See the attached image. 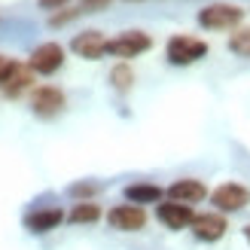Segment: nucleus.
I'll list each match as a JSON object with an SVG mask.
<instances>
[{"label":"nucleus","instance_id":"nucleus-21","mask_svg":"<svg viewBox=\"0 0 250 250\" xmlns=\"http://www.w3.org/2000/svg\"><path fill=\"white\" fill-rule=\"evenodd\" d=\"M12 64H16V58H9V55H3V52H0V80H3L6 73L12 70Z\"/></svg>","mask_w":250,"mask_h":250},{"label":"nucleus","instance_id":"nucleus-1","mask_svg":"<svg viewBox=\"0 0 250 250\" xmlns=\"http://www.w3.org/2000/svg\"><path fill=\"white\" fill-rule=\"evenodd\" d=\"M244 19V9L235 3H208L205 9H198V24L205 31H229L238 28Z\"/></svg>","mask_w":250,"mask_h":250},{"label":"nucleus","instance_id":"nucleus-12","mask_svg":"<svg viewBox=\"0 0 250 250\" xmlns=\"http://www.w3.org/2000/svg\"><path fill=\"white\" fill-rule=\"evenodd\" d=\"M70 49L77 52L80 58H89V61H95V58H101L104 52H107V37L101 34V31H83V34H77L70 40Z\"/></svg>","mask_w":250,"mask_h":250},{"label":"nucleus","instance_id":"nucleus-15","mask_svg":"<svg viewBox=\"0 0 250 250\" xmlns=\"http://www.w3.org/2000/svg\"><path fill=\"white\" fill-rule=\"evenodd\" d=\"M67 220L73 223V226H92V223L101 220V208H98L95 202H77L70 208Z\"/></svg>","mask_w":250,"mask_h":250},{"label":"nucleus","instance_id":"nucleus-14","mask_svg":"<svg viewBox=\"0 0 250 250\" xmlns=\"http://www.w3.org/2000/svg\"><path fill=\"white\" fill-rule=\"evenodd\" d=\"M125 198H128L131 205H159L162 202V189L156 183H144V180H137V183H128L125 186Z\"/></svg>","mask_w":250,"mask_h":250},{"label":"nucleus","instance_id":"nucleus-13","mask_svg":"<svg viewBox=\"0 0 250 250\" xmlns=\"http://www.w3.org/2000/svg\"><path fill=\"white\" fill-rule=\"evenodd\" d=\"M31 83H34V70L28 64H21V61H16L12 70L0 80V92H3L6 98H19L21 92L31 89Z\"/></svg>","mask_w":250,"mask_h":250},{"label":"nucleus","instance_id":"nucleus-17","mask_svg":"<svg viewBox=\"0 0 250 250\" xmlns=\"http://www.w3.org/2000/svg\"><path fill=\"white\" fill-rule=\"evenodd\" d=\"M229 52L241 55V58H250V28H238L229 37Z\"/></svg>","mask_w":250,"mask_h":250},{"label":"nucleus","instance_id":"nucleus-6","mask_svg":"<svg viewBox=\"0 0 250 250\" xmlns=\"http://www.w3.org/2000/svg\"><path fill=\"white\" fill-rule=\"evenodd\" d=\"M107 223H110V229H116V232H137V229L146 226V210L141 205L125 202V205L110 208Z\"/></svg>","mask_w":250,"mask_h":250},{"label":"nucleus","instance_id":"nucleus-5","mask_svg":"<svg viewBox=\"0 0 250 250\" xmlns=\"http://www.w3.org/2000/svg\"><path fill=\"white\" fill-rule=\"evenodd\" d=\"M61 64H64V49L58 43H40L28 58V67L40 77H52L55 70H61Z\"/></svg>","mask_w":250,"mask_h":250},{"label":"nucleus","instance_id":"nucleus-16","mask_svg":"<svg viewBox=\"0 0 250 250\" xmlns=\"http://www.w3.org/2000/svg\"><path fill=\"white\" fill-rule=\"evenodd\" d=\"M110 85L119 92V95H125V92H131V85H134V70L125 64H116L113 70H110Z\"/></svg>","mask_w":250,"mask_h":250},{"label":"nucleus","instance_id":"nucleus-20","mask_svg":"<svg viewBox=\"0 0 250 250\" xmlns=\"http://www.w3.org/2000/svg\"><path fill=\"white\" fill-rule=\"evenodd\" d=\"M107 6H110V0H83V9H89V12L107 9Z\"/></svg>","mask_w":250,"mask_h":250},{"label":"nucleus","instance_id":"nucleus-3","mask_svg":"<svg viewBox=\"0 0 250 250\" xmlns=\"http://www.w3.org/2000/svg\"><path fill=\"white\" fill-rule=\"evenodd\" d=\"M210 205H214L220 214H235V210H244L250 205V189L244 183H220L214 192H210Z\"/></svg>","mask_w":250,"mask_h":250},{"label":"nucleus","instance_id":"nucleus-9","mask_svg":"<svg viewBox=\"0 0 250 250\" xmlns=\"http://www.w3.org/2000/svg\"><path fill=\"white\" fill-rule=\"evenodd\" d=\"M156 217L159 223L165 229H174V232H180V229H189L192 226V208L189 205H180V202H171V198H165V202H159L156 205Z\"/></svg>","mask_w":250,"mask_h":250},{"label":"nucleus","instance_id":"nucleus-4","mask_svg":"<svg viewBox=\"0 0 250 250\" xmlns=\"http://www.w3.org/2000/svg\"><path fill=\"white\" fill-rule=\"evenodd\" d=\"M149 46H153L149 34H144V31H122V34L113 37V40H107V52L116 55V58H137L141 52H146Z\"/></svg>","mask_w":250,"mask_h":250},{"label":"nucleus","instance_id":"nucleus-2","mask_svg":"<svg viewBox=\"0 0 250 250\" xmlns=\"http://www.w3.org/2000/svg\"><path fill=\"white\" fill-rule=\"evenodd\" d=\"M165 55L171 64L186 67V64H195L198 58L208 55V43L198 40V37H189V34H174L165 46Z\"/></svg>","mask_w":250,"mask_h":250},{"label":"nucleus","instance_id":"nucleus-23","mask_svg":"<svg viewBox=\"0 0 250 250\" xmlns=\"http://www.w3.org/2000/svg\"><path fill=\"white\" fill-rule=\"evenodd\" d=\"M244 238H247V244H250V223L244 226Z\"/></svg>","mask_w":250,"mask_h":250},{"label":"nucleus","instance_id":"nucleus-22","mask_svg":"<svg viewBox=\"0 0 250 250\" xmlns=\"http://www.w3.org/2000/svg\"><path fill=\"white\" fill-rule=\"evenodd\" d=\"M37 3H40L43 9H58V6H64L67 0H37Z\"/></svg>","mask_w":250,"mask_h":250},{"label":"nucleus","instance_id":"nucleus-19","mask_svg":"<svg viewBox=\"0 0 250 250\" xmlns=\"http://www.w3.org/2000/svg\"><path fill=\"white\" fill-rule=\"evenodd\" d=\"M77 12H80V9H70V12H58V16H52V19H49V24H52V28H55V24H64V21H70L73 16H77Z\"/></svg>","mask_w":250,"mask_h":250},{"label":"nucleus","instance_id":"nucleus-7","mask_svg":"<svg viewBox=\"0 0 250 250\" xmlns=\"http://www.w3.org/2000/svg\"><path fill=\"white\" fill-rule=\"evenodd\" d=\"M64 92L55 89V85H40V89H34L31 95V110H34V116H40V119H52L58 116L61 110H64Z\"/></svg>","mask_w":250,"mask_h":250},{"label":"nucleus","instance_id":"nucleus-8","mask_svg":"<svg viewBox=\"0 0 250 250\" xmlns=\"http://www.w3.org/2000/svg\"><path fill=\"white\" fill-rule=\"evenodd\" d=\"M192 235L198 241H205V244H214V241H220L223 235H226V229H229V223H226V217L220 214V210H208V214H195V220H192Z\"/></svg>","mask_w":250,"mask_h":250},{"label":"nucleus","instance_id":"nucleus-11","mask_svg":"<svg viewBox=\"0 0 250 250\" xmlns=\"http://www.w3.org/2000/svg\"><path fill=\"white\" fill-rule=\"evenodd\" d=\"M61 223H64V210L61 208H40V210L24 214V229L34 232V235H46V232L58 229Z\"/></svg>","mask_w":250,"mask_h":250},{"label":"nucleus","instance_id":"nucleus-10","mask_svg":"<svg viewBox=\"0 0 250 250\" xmlns=\"http://www.w3.org/2000/svg\"><path fill=\"white\" fill-rule=\"evenodd\" d=\"M168 198L192 208V205L202 202V198H208V186L202 180H195V177H180V180H174L168 186Z\"/></svg>","mask_w":250,"mask_h":250},{"label":"nucleus","instance_id":"nucleus-18","mask_svg":"<svg viewBox=\"0 0 250 250\" xmlns=\"http://www.w3.org/2000/svg\"><path fill=\"white\" fill-rule=\"evenodd\" d=\"M67 192L73 198H80V202H92V195L98 192V183H73Z\"/></svg>","mask_w":250,"mask_h":250}]
</instances>
